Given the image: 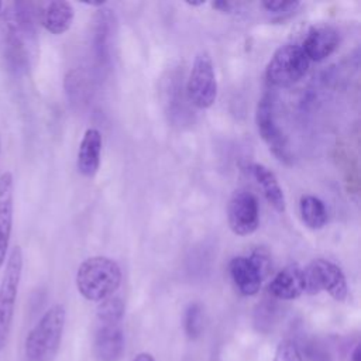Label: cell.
<instances>
[{"label":"cell","instance_id":"cell-8","mask_svg":"<svg viewBox=\"0 0 361 361\" xmlns=\"http://www.w3.org/2000/svg\"><path fill=\"white\" fill-rule=\"evenodd\" d=\"M189 102L197 109H209L217 99V79L209 52L202 51L195 56L186 82Z\"/></svg>","mask_w":361,"mask_h":361},{"label":"cell","instance_id":"cell-28","mask_svg":"<svg viewBox=\"0 0 361 361\" xmlns=\"http://www.w3.org/2000/svg\"><path fill=\"white\" fill-rule=\"evenodd\" d=\"M133 361H155V360L149 353H140L135 355V358Z\"/></svg>","mask_w":361,"mask_h":361},{"label":"cell","instance_id":"cell-31","mask_svg":"<svg viewBox=\"0 0 361 361\" xmlns=\"http://www.w3.org/2000/svg\"><path fill=\"white\" fill-rule=\"evenodd\" d=\"M1 6H3V4H1V3H0V8H1Z\"/></svg>","mask_w":361,"mask_h":361},{"label":"cell","instance_id":"cell-27","mask_svg":"<svg viewBox=\"0 0 361 361\" xmlns=\"http://www.w3.org/2000/svg\"><path fill=\"white\" fill-rule=\"evenodd\" d=\"M350 361H361V348H360V344H357V345L354 347V350L351 351Z\"/></svg>","mask_w":361,"mask_h":361},{"label":"cell","instance_id":"cell-30","mask_svg":"<svg viewBox=\"0 0 361 361\" xmlns=\"http://www.w3.org/2000/svg\"><path fill=\"white\" fill-rule=\"evenodd\" d=\"M0 152H1V144H0Z\"/></svg>","mask_w":361,"mask_h":361},{"label":"cell","instance_id":"cell-23","mask_svg":"<svg viewBox=\"0 0 361 361\" xmlns=\"http://www.w3.org/2000/svg\"><path fill=\"white\" fill-rule=\"evenodd\" d=\"M261 4L267 11L274 13L278 17L289 16L300 6L299 1H283V0H274V1L268 0V1H262Z\"/></svg>","mask_w":361,"mask_h":361},{"label":"cell","instance_id":"cell-13","mask_svg":"<svg viewBox=\"0 0 361 361\" xmlns=\"http://www.w3.org/2000/svg\"><path fill=\"white\" fill-rule=\"evenodd\" d=\"M228 272L241 295L254 296L258 293L264 275L250 257H234L228 264Z\"/></svg>","mask_w":361,"mask_h":361},{"label":"cell","instance_id":"cell-2","mask_svg":"<svg viewBox=\"0 0 361 361\" xmlns=\"http://www.w3.org/2000/svg\"><path fill=\"white\" fill-rule=\"evenodd\" d=\"M65 322L66 310L63 305H52L25 337V361H54L61 347Z\"/></svg>","mask_w":361,"mask_h":361},{"label":"cell","instance_id":"cell-29","mask_svg":"<svg viewBox=\"0 0 361 361\" xmlns=\"http://www.w3.org/2000/svg\"><path fill=\"white\" fill-rule=\"evenodd\" d=\"M186 4H189V6H202V4H204V0H199V1H186Z\"/></svg>","mask_w":361,"mask_h":361},{"label":"cell","instance_id":"cell-20","mask_svg":"<svg viewBox=\"0 0 361 361\" xmlns=\"http://www.w3.org/2000/svg\"><path fill=\"white\" fill-rule=\"evenodd\" d=\"M299 213L303 224L310 230H320L327 223L326 206L319 197L313 195H303L300 197Z\"/></svg>","mask_w":361,"mask_h":361},{"label":"cell","instance_id":"cell-17","mask_svg":"<svg viewBox=\"0 0 361 361\" xmlns=\"http://www.w3.org/2000/svg\"><path fill=\"white\" fill-rule=\"evenodd\" d=\"M73 6L69 1L63 0L48 1L41 7L39 11V21L42 27L54 35H61L66 32L73 23Z\"/></svg>","mask_w":361,"mask_h":361},{"label":"cell","instance_id":"cell-22","mask_svg":"<svg viewBox=\"0 0 361 361\" xmlns=\"http://www.w3.org/2000/svg\"><path fill=\"white\" fill-rule=\"evenodd\" d=\"M274 361H302V353L292 340H282L275 350Z\"/></svg>","mask_w":361,"mask_h":361},{"label":"cell","instance_id":"cell-12","mask_svg":"<svg viewBox=\"0 0 361 361\" xmlns=\"http://www.w3.org/2000/svg\"><path fill=\"white\" fill-rule=\"evenodd\" d=\"M338 31L330 25L312 27L300 45L309 61H323L338 47Z\"/></svg>","mask_w":361,"mask_h":361},{"label":"cell","instance_id":"cell-5","mask_svg":"<svg viewBox=\"0 0 361 361\" xmlns=\"http://www.w3.org/2000/svg\"><path fill=\"white\" fill-rule=\"evenodd\" d=\"M309 63L310 61L299 44L281 45L267 63V80L278 87L290 86L305 76Z\"/></svg>","mask_w":361,"mask_h":361},{"label":"cell","instance_id":"cell-6","mask_svg":"<svg viewBox=\"0 0 361 361\" xmlns=\"http://www.w3.org/2000/svg\"><path fill=\"white\" fill-rule=\"evenodd\" d=\"M255 124L259 137L268 145L269 151L283 164L292 162V154L288 138L283 134L276 118L275 97L271 93H264L258 100L255 110Z\"/></svg>","mask_w":361,"mask_h":361},{"label":"cell","instance_id":"cell-4","mask_svg":"<svg viewBox=\"0 0 361 361\" xmlns=\"http://www.w3.org/2000/svg\"><path fill=\"white\" fill-rule=\"evenodd\" d=\"M23 275V251L14 245L6 258V268L0 281V351L6 347L13 326L16 302Z\"/></svg>","mask_w":361,"mask_h":361},{"label":"cell","instance_id":"cell-1","mask_svg":"<svg viewBox=\"0 0 361 361\" xmlns=\"http://www.w3.org/2000/svg\"><path fill=\"white\" fill-rule=\"evenodd\" d=\"M78 292L90 302H102L118 289L121 283L120 265L104 255L89 257L76 271Z\"/></svg>","mask_w":361,"mask_h":361},{"label":"cell","instance_id":"cell-25","mask_svg":"<svg viewBox=\"0 0 361 361\" xmlns=\"http://www.w3.org/2000/svg\"><path fill=\"white\" fill-rule=\"evenodd\" d=\"M250 258H251L252 262L259 268L261 274H262L264 278H265L267 274H268V271H269V268H271V255H269L268 250L264 248V247H257V248L251 252Z\"/></svg>","mask_w":361,"mask_h":361},{"label":"cell","instance_id":"cell-9","mask_svg":"<svg viewBox=\"0 0 361 361\" xmlns=\"http://www.w3.org/2000/svg\"><path fill=\"white\" fill-rule=\"evenodd\" d=\"M227 221L234 234H252L259 226V209L257 197L248 190H235L227 204Z\"/></svg>","mask_w":361,"mask_h":361},{"label":"cell","instance_id":"cell-14","mask_svg":"<svg viewBox=\"0 0 361 361\" xmlns=\"http://www.w3.org/2000/svg\"><path fill=\"white\" fill-rule=\"evenodd\" d=\"M269 293L281 300H292L305 292L303 268L298 264H289L282 268L268 285Z\"/></svg>","mask_w":361,"mask_h":361},{"label":"cell","instance_id":"cell-18","mask_svg":"<svg viewBox=\"0 0 361 361\" xmlns=\"http://www.w3.org/2000/svg\"><path fill=\"white\" fill-rule=\"evenodd\" d=\"M250 173L254 176L257 183L261 186L262 193L267 202L279 213H283L286 209V200L283 190L275 176V173L262 164H251L248 166Z\"/></svg>","mask_w":361,"mask_h":361},{"label":"cell","instance_id":"cell-16","mask_svg":"<svg viewBox=\"0 0 361 361\" xmlns=\"http://www.w3.org/2000/svg\"><path fill=\"white\" fill-rule=\"evenodd\" d=\"M7 32L14 34L25 42H31L35 38L37 14L34 6L24 1L13 3L7 11Z\"/></svg>","mask_w":361,"mask_h":361},{"label":"cell","instance_id":"cell-3","mask_svg":"<svg viewBox=\"0 0 361 361\" xmlns=\"http://www.w3.org/2000/svg\"><path fill=\"white\" fill-rule=\"evenodd\" d=\"M97 326L94 333V353L100 361H118L124 353V334L121 322L124 303L118 296L100 302L96 312Z\"/></svg>","mask_w":361,"mask_h":361},{"label":"cell","instance_id":"cell-24","mask_svg":"<svg viewBox=\"0 0 361 361\" xmlns=\"http://www.w3.org/2000/svg\"><path fill=\"white\" fill-rule=\"evenodd\" d=\"M305 355L309 361H331V354L317 341H309L303 345Z\"/></svg>","mask_w":361,"mask_h":361},{"label":"cell","instance_id":"cell-26","mask_svg":"<svg viewBox=\"0 0 361 361\" xmlns=\"http://www.w3.org/2000/svg\"><path fill=\"white\" fill-rule=\"evenodd\" d=\"M212 6H213V8H216V10L221 11V13H231V10H233V7H234V4H233V3H230V1H224V0L213 1V3H212Z\"/></svg>","mask_w":361,"mask_h":361},{"label":"cell","instance_id":"cell-21","mask_svg":"<svg viewBox=\"0 0 361 361\" xmlns=\"http://www.w3.org/2000/svg\"><path fill=\"white\" fill-rule=\"evenodd\" d=\"M185 331L189 338L195 340L202 334L203 330V309L199 303H190L185 310L183 317Z\"/></svg>","mask_w":361,"mask_h":361},{"label":"cell","instance_id":"cell-19","mask_svg":"<svg viewBox=\"0 0 361 361\" xmlns=\"http://www.w3.org/2000/svg\"><path fill=\"white\" fill-rule=\"evenodd\" d=\"M4 58L8 69L16 73H24L30 66V52L27 42L11 32H7L4 42Z\"/></svg>","mask_w":361,"mask_h":361},{"label":"cell","instance_id":"cell-7","mask_svg":"<svg viewBox=\"0 0 361 361\" xmlns=\"http://www.w3.org/2000/svg\"><path fill=\"white\" fill-rule=\"evenodd\" d=\"M305 292L316 295L326 290L334 300L343 302L348 295V286L344 272L338 265L329 259H313L303 268Z\"/></svg>","mask_w":361,"mask_h":361},{"label":"cell","instance_id":"cell-15","mask_svg":"<svg viewBox=\"0 0 361 361\" xmlns=\"http://www.w3.org/2000/svg\"><path fill=\"white\" fill-rule=\"evenodd\" d=\"M100 152H102V134L96 128H87L82 137L76 166L82 176L93 178L100 166Z\"/></svg>","mask_w":361,"mask_h":361},{"label":"cell","instance_id":"cell-10","mask_svg":"<svg viewBox=\"0 0 361 361\" xmlns=\"http://www.w3.org/2000/svg\"><path fill=\"white\" fill-rule=\"evenodd\" d=\"M14 179L10 171L0 175V268L4 265L13 230Z\"/></svg>","mask_w":361,"mask_h":361},{"label":"cell","instance_id":"cell-11","mask_svg":"<svg viewBox=\"0 0 361 361\" xmlns=\"http://www.w3.org/2000/svg\"><path fill=\"white\" fill-rule=\"evenodd\" d=\"M116 30L114 13L109 8H100L94 16L93 51L100 65H109L111 61V48Z\"/></svg>","mask_w":361,"mask_h":361}]
</instances>
